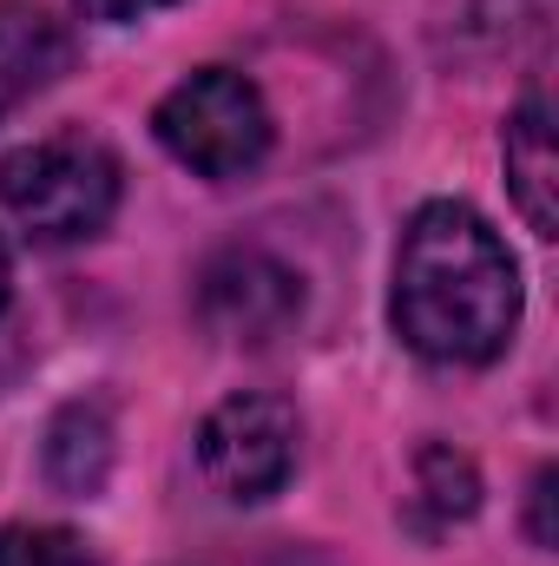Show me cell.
<instances>
[{
  "label": "cell",
  "mask_w": 559,
  "mask_h": 566,
  "mask_svg": "<svg viewBox=\"0 0 559 566\" xmlns=\"http://www.w3.org/2000/svg\"><path fill=\"white\" fill-rule=\"evenodd\" d=\"M113 474V422L99 402H66L46 428V481L73 501H93Z\"/></svg>",
  "instance_id": "cell-8"
},
{
  "label": "cell",
  "mask_w": 559,
  "mask_h": 566,
  "mask_svg": "<svg viewBox=\"0 0 559 566\" xmlns=\"http://www.w3.org/2000/svg\"><path fill=\"white\" fill-rule=\"evenodd\" d=\"M151 7H171V0H80L86 20H106V27H126V20H145Z\"/></svg>",
  "instance_id": "cell-11"
},
{
  "label": "cell",
  "mask_w": 559,
  "mask_h": 566,
  "mask_svg": "<svg viewBox=\"0 0 559 566\" xmlns=\"http://www.w3.org/2000/svg\"><path fill=\"white\" fill-rule=\"evenodd\" d=\"M303 310V283L264 251H224L204 271V316L231 336V343H271L296 323Z\"/></svg>",
  "instance_id": "cell-5"
},
{
  "label": "cell",
  "mask_w": 559,
  "mask_h": 566,
  "mask_svg": "<svg viewBox=\"0 0 559 566\" xmlns=\"http://www.w3.org/2000/svg\"><path fill=\"white\" fill-rule=\"evenodd\" d=\"M7 283L13 277H7V251H0V310H7Z\"/></svg>",
  "instance_id": "cell-13"
},
{
  "label": "cell",
  "mask_w": 559,
  "mask_h": 566,
  "mask_svg": "<svg viewBox=\"0 0 559 566\" xmlns=\"http://www.w3.org/2000/svg\"><path fill=\"white\" fill-rule=\"evenodd\" d=\"M66 66V33L27 0H0V119Z\"/></svg>",
  "instance_id": "cell-6"
},
{
  "label": "cell",
  "mask_w": 559,
  "mask_h": 566,
  "mask_svg": "<svg viewBox=\"0 0 559 566\" xmlns=\"http://www.w3.org/2000/svg\"><path fill=\"white\" fill-rule=\"evenodd\" d=\"M507 178L540 238L559 231V151H553V113L547 99H527L507 126Z\"/></svg>",
  "instance_id": "cell-7"
},
{
  "label": "cell",
  "mask_w": 559,
  "mask_h": 566,
  "mask_svg": "<svg viewBox=\"0 0 559 566\" xmlns=\"http://www.w3.org/2000/svg\"><path fill=\"white\" fill-rule=\"evenodd\" d=\"M158 145L191 165L198 178H244L264 165L271 151V113L257 99V86L231 66H204L191 80H178L158 113H151Z\"/></svg>",
  "instance_id": "cell-3"
},
{
  "label": "cell",
  "mask_w": 559,
  "mask_h": 566,
  "mask_svg": "<svg viewBox=\"0 0 559 566\" xmlns=\"http://www.w3.org/2000/svg\"><path fill=\"white\" fill-rule=\"evenodd\" d=\"M0 566H99L66 527H0Z\"/></svg>",
  "instance_id": "cell-10"
},
{
  "label": "cell",
  "mask_w": 559,
  "mask_h": 566,
  "mask_svg": "<svg viewBox=\"0 0 559 566\" xmlns=\"http://www.w3.org/2000/svg\"><path fill=\"white\" fill-rule=\"evenodd\" d=\"M198 461H204V481L251 507V501H271L289 468H296V416L277 396H231L218 402L204 428H198Z\"/></svg>",
  "instance_id": "cell-4"
},
{
  "label": "cell",
  "mask_w": 559,
  "mask_h": 566,
  "mask_svg": "<svg viewBox=\"0 0 559 566\" xmlns=\"http://www.w3.org/2000/svg\"><path fill=\"white\" fill-rule=\"evenodd\" d=\"M534 541L553 547V468L534 474Z\"/></svg>",
  "instance_id": "cell-12"
},
{
  "label": "cell",
  "mask_w": 559,
  "mask_h": 566,
  "mask_svg": "<svg viewBox=\"0 0 559 566\" xmlns=\"http://www.w3.org/2000/svg\"><path fill=\"white\" fill-rule=\"evenodd\" d=\"M415 494H421V507L447 527V521H467V514L481 507V474H474L467 454L428 441V448L415 454Z\"/></svg>",
  "instance_id": "cell-9"
},
{
  "label": "cell",
  "mask_w": 559,
  "mask_h": 566,
  "mask_svg": "<svg viewBox=\"0 0 559 566\" xmlns=\"http://www.w3.org/2000/svg\"><path fill=\"white\" fill-rule=\"evenodd\" d=\"M0 205L27 224V238L80 244L106 231V218L119 211V158L86 133L33 139L0 158Z\"/></svg>",
  "instance_id": "cell-2"
},
{
  "label": "cell",
  "mask_w": 559,
  "mask_h": 566,
  "mask_svg": "<svg viewBox=\"0 0 559 566\" xmlns=\"http://www.w3.org/2000/svg\"><path fill=\"white\" fill-rule=\"evenodd\" d=\"M389 316L428 363H494L520 329V264L481 211L434 198L402 231Z\"/></svg>",
  "instance_id": "cell-1"
}]
</instances>
